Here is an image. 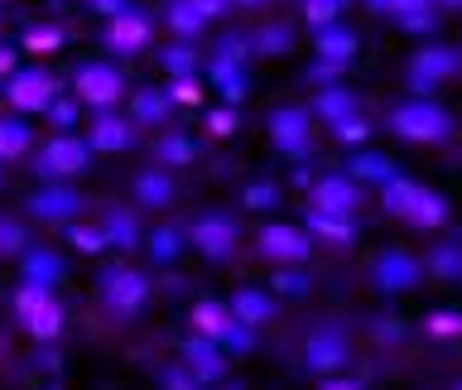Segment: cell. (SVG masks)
Masks as SVG:
<instances>
[{
  "mask_svg": "<svg viewBox=\"0 0 462 390\" xmlns=\"http://www.w3.org/2000/svg\"><path fill=\"white\" fill-rule=\"evenodd\" d=\"M395 130L404 140H443L448 135V116L429 101H410V107L395 111Z\"/></svg>",
  "mask_w": 462,
  "mask_h": 390,
  "instance_id": "1",
  "label": "cell"
},
{
  "mask_svg": "<svg viewBox=\"0 0 462 390\" xmlns=\"http://www.w3.org/2000/svg\"><path fill=\"white\" fill-rule=\"evenodd\" d=\"M121 72L116 68H106V63H87L82 72H78V97L82 101H92V107H111L116 97H121Z\"/></svg>",
  "mask_w": 462,
  "mask_h": 390,
  "instance_id": "2",
  "label": "cell"
},
{
  "mask_svg": "<svg viewBox=\"0 0 462 390\" xmlns=\"http://www.w3.org/2000/svg\"><path fill=\"white\" fill-rule=\"evenodd\" d=\"M106 43H111V49H121V53H140L144 43H150V14H144V10L116 14V20L106 24Z\"/></svg>",
  "mask_w": 462,
  "mask_h": 390,
  "instance_id": "3",
  "label": "cell"
},
{
  "mask_svg": "<svg viewBox=\"0 0 462 390\" xmlns=\"http://www.w3.org/2000/svg\"><path fill=\"white\" fill-rule=\"evenodd\" d=\"M49 92H53V78H49V72H39V68L14 72V78H10V101H14V107H24V111H39L43 101H49Z\"/></svg>",
  "mask_w": 462,
  "mask_h": 390,
  "instance_id": "4",
  "label": "cell"
},
{
  "mask_svg": "<svg viewBox=\"0 0 462 390\" xmlns=\"http://www.w3.org/2000/svg\"><path fill=\"white\" fill-rule=\"evenodd\" d=\"M20 309H24V318H29V328H34L39 338H49V332H58V309H53V299L43 294V289H24Z\"/></svg>",
  "mask_w": 462,
  "mask_h": 390,
  "instance_id": "5",
  "label": "cell"
},
{
  "mask_svg": "<svg viewBox=\"0 0 462 390\" xmlns=\"http://www.w3.org/2000/svg\"><path fill=\"white\" fill-rule=\"evenodd\" d=\"M231 237H236V227H231L226 217H202V222L193 227V241L208 255H226L231 251Z\"/></svg>",
  "mask_w": 462,
  "mask_h": 390,
  "instance_id": "6",
  "label": "cell"
},
{
  "mask_svg": "<svg viewBox=\"0 0 462 390\" xmlns=\"http://www.w3.org/2000/svg\"><path fill=\"white\" fill-rule=\"evenodd\" d=\"M260 251L274 255V260H299V255H309V241H303L294 227H270L265 237H260Z\"/></svg>",
  "mask_w": 462,
  "mask_h": 390,
  "instance_id": "7",
  "label": "cell"
},
{
  "mask_svg": "<svg viewBox=\"0 0 462 390\" xmlns=\"http://www.w3.org/2000/svg\"><path fill=\"white\" fill-rule=\"evenodd\" d=\"M106 299L116 303V309H140L144 303V280L140 274H130V270H121V274H111V284H106Z\"/></svg>",
  "mask_w": 462,
  "mask_h": 390,
  "instance_id": "8",
  "label": "cell"
},
{
  "mask_svg": "<svg viewBox=\"0 0 462 390\" xmlns=\"http://www.w3.org/2000/svg\"><path fill=\"white\" fill-rule=\"evenodd\" d=\"M82 164H87V150L78 140H53L49 150H43V169H49V173H72Z\"/></svg>",
  "mask_w": 462,
  "mask_h": 390,
  "instance_id": "9",
  "label": "cell"
},
{
  "mask_svg": "<svg viewBox=\"0 0 462 390\" xmlns=\"http://www.w3.org/2000/svg\"><path fill=\"white\" fill-rule=\"evenodd\" d=\"M453 68H457V53H453V49H424V53L414 58V78L424 82V87H429L433 78H448Z\"/></svg>",
  "mask_w": 462,
  "mask_h": 390,
  "instance_id": "10",
  "label": "cell"
},
{
  "mask_svg": "<svg viewBox=\"0 0 462 390\" xmlns=\"http://www.w3.org/2000/svg\"><path fill=\"white\" fill-rule=\"evenodd\" d=\"M274 140L284 144V150H309V121H303L299 111H280L274 116Z\"/></svg>",
  "mask_w": 462,
  "mask_h": 390,
  "instance_id": "11",
  "label": "cell"
},
{
  "mask_svg": "<svg viewBox=\"0 0 462 390\" xmlns=\"http://www.w3.org/2000/svg\"><path fill=\"white\" fill-rule=\"evenodd\" d=\"M318 53L332 58V63H342V58H352V53H356V34H352V29H342V24L318 29Z\"/></svg>",
  "mask_w": 462,
  "mask_h": 390,
  "instance_id": "12",
  "label": "cell"
},
{
  "mask_svg": "<svg viewBox=\"0 0 462 390\" xmlns=\"http://www.w3.org/2000/svg\"><path fill=\"white\" fill-rule=\"evenodd\" d=\"M342 357H346V347L332 338V332H323V338H313V342H309V367H313V371L342 367Z\"/></svg>",
  "mask_w": 462,
  "mask_h": 390,
  "instance_id": "13",
  "label": "cell"
},
{
  "mask_svg": "<svg viewBox=\"0 0 462 390\" xmlns=\"http://www.w3.org/2000/svg\"><path fill=\"white\" fill-rule=\"evenodd\" d=\"M356 202V188L346 183V179H328V183H318V208L323 212H346Z\"/></svg>",
  "mask_w": 462,
  "mask_h": 390,
  "instance_id": "14",
  "label": "cell"
},
{
  "mask_svg": "<svg viewBox=\"0 0 462 390\" xmlns=\"http://www.w3.org/2000/svg\"><path fill=\"white\" fill-rule=\"evenodd\" d=\"M164 20H169L173 34H183V39H193L198 29H202V14L188 5V0H169V14H164Z\"/></svg>",
  "mask_w": 462,
  "mask_h": 390,
  "instance_id": "15",
  "label": "cell"
},
{
  "mask_svg": "<svg viewBox=\"0 0 462 390\" xmlns=\"http://www.w3.org/2000/svg\"><path fill=\"white\" fill-rule=\"evenodd\" d=\"M346 10V0H303V20L318 24V29H328V24H337V14Z\"/></svg>",
  "mask_w": 462,
  "mask_h": 390,
  "instance_id": "16",
  "label": "cell"
},
{
  "mask_svg": "<svg viewBox=\"0 0 462 390\" xmlns=\"http://www.w3.org/2000/svg\"><path fill=\"white\" fill-rule=\"evenodd\" d=\"M410 280H414V265H410L404 255H385V260H381V284H390V289H404Z\"/></svg>",
  "mask_w": 462,
  "mask_h": 390,
  "instance_id": "17",
  "label": "cell"
},
{
  "mask_svg": "<svg viewBox=\"0 0 462 390\" xmlns=\"http://www.w3.org/2000/svg\"><path fill=\"white\" fill-rule=\"evenodd\" d=\"M265 313H270V303H265V294H255V289H245V294L236 299V318H241V323H260Z\"/></svg>",
  "mask_w": 462,
  "mask_h": 390,
  "instance_id": "18",
  "label": "cell"
},
{
  "mask_svg": "<svg viewBox=\"0 0 462 390\" xmlns=\"http://www.w3.org/2000/svg\"><path fill=\"white\" fill-rule=\"evenodd\" d=\"M92 140L101 144V150H121V144L130 140V130H125L121 121H97V130H92Z\"/></svg>",
  "mask_w": 462,
  "mask_h": 390,
  "instance_id": "19",
  "label": "cell"
},
{
  "mask_svg": "<svg viewBox=\"0 0 462 390\" xmlns=\"http://www.w3.org/2000/svg\"><path fill=\"white\" fill-rule=\"evenodd\" d=\"M29 144V130L20 121H0V154H20Z\"/></svg>",
  "mask_w": 462,
  "mask_h": 390,
  "instance_id": "20",
  "label": "cell"
},
{
  "mask_svg": "<svg viewBox=\"0 0 462 390\" xmlns=\"http://www.w3.org/2000/svg\"><path fill=\"white\" fill-rule=\"evenodd\" d=\"M34 208H39L43 217H53V222H58V217H68L72 208H78V198H72V193H43Z\"/></svg>",
  "mask_w": 462,
  "mask_h": 390,
  "instance_id": "21",
  "label": "cell"
},
{
  "mask_svg": "<svg viewBox=\"0 0 462 390\" xmlns=\"http://www.w3.org/2000/svg\"><path fill=\"white\" fill-rule=\"evenodd\" d=\"M371 10H381V14H390V20H400V14L429 10V0H371Z\"/></svg>",
  "mask_w": 462,
  "mask_h": 390,
  "instance_id": "22",
  "label": "cell"
},
{
  "mask_svg": "<svg viewBox=\"0 0 462 390\" xmlns=\"http://www.w3.org/2000/svg\"><path fill=\"white\" fill-rule=\"evenodd\" d=\"M395 24H400V29H414V34H429V29H433V10H414V14H400Z\"/></svg>",
  "mask_w": 462,
  "mask_h": 390,
  "instance_id": "23",
  "label": "cell"
},
{
  "mask_svg": "<svg viewBox=\"0 0 462 390\" xmlns=\"http://www.w3.org/2000/svg\"><path fill=\"white\" fill-rule=\"evenodd\" d=\"M140 198L144 202H164L169 198V179H154V173H150V179H140Z\"/></svg>",
  "mask_w": 462,
  "mask_h": 390,
  "instance_id": "24",
  "label": "cell"
},
{
  "mask_svg": "<svg viewBox=\"0 0 462 390\" xmlns=\"http://www.w3.org/2000/svg\"><path fill=\"white\" fill-rule=\"evenodd\" d=\"M328 116H337V121H346V111H352V97H342V92H328L323 101H318Z\"/></svg>",
  "mask_w": 462,
  "mask_h": 390,
  "instance_id": "25",
  "label": "cell"
},
{
  "mask_svg": "<svg viewBox=\"0 0 462 390\" xmlns=\"http://www.w3.org/2000/svg\"><path fill=\"white\" fill-rule=\"evenodd\" d=\"M87 5H92L97 14H106V20H116V14H125V10H135L130 0H87Z\"/></svg>",
  "mask_w": 462,
  "mask_h": 390,
  "instance_id": "26",
  "label": "cell"
},
{
  "mask_svg": "<svg viewBox=\"0 0 462 390\" xmlns=\"http://www.w3.org/2000/svg\"><path fill=\"white\" fill-rule=\"evenodd\" d=\"M188 5H193L202 14V24H208V20H217V14L226 10V0H188Z\"/></svg>",
  "mask_w": 462,
  "mask_h": 390,
  "instance_id": "27",
  "label": "cell"
},
{
  "mask_svg": "<svg viewBox=\"0 0 462 390\" xmlns=\"http://www.w3.org/2000/svg\"><path fill=\"white\" fill-rule=\"evenodd\" d=\"M260 43H265L270 53H284V43H289V29H265V34H260Z\"/></svg>",
  "mask_w": 462,
  "mask_h": 390,
  "instance_id": "28",
  "label": "cell"
},
{
  "mask_svg": "<svg viewBox=\"0 0 462 390\" xmlns=\"http://www.w3.org/2000/svg\"><path fill=\"white\" fill-rule=\"evenodd\" d=\"M164 63H169L173 72H188V68H193V49H173V53L164 58Z\"/></svg>",
  "mask_w": 462,
  "mask_h": 390,
  "instance_id": "29",
  "label": "cell"
},
{
  "mask_svg": "<svg viewBox=\"0 0 462 390\" xmlns=\"http://www.w3.org/2000/svg\"><path fill=\"white\" fill-rule=\"evenodd\" d=\"M159 111H164V97H159V92H144V97H140V116H159Z\"/></svg>",
  "mask_w": 462,
  "mask_h": 390,
  "instance_id": "30",
  "label": "cell"
},
{
  "mask_svg": "<svg viewBox=\"0 0 462 390\" xmlns=\"http://www.w3.org/2000/svg\"><path fill=\"white\" fill-rule=\"evenodd\" d=\"M154 255H173V231H159L154 237Z\"/></svg>",
  "mask_w": 462,
  "mask_h": 390,
  "instance_id": "31",
  "label": "cell"
},
{
  "mask_svg": "<svg viewBox=\"0 0 462 390\" xmlns=\"http://www.w3.org/2000/svg\"><path fill=\"white\" fill-rule=\"evenodd\" d=\"M439 270H448V274L462 270V255H457V251H443V255H439Z\"/></svg>",
  "mask_w": 462,
  "mask_h": 390,
  "instance_id": "32",
  "label": "cell"
},
{
  "mask_svg": "<svg viewBox=\"0 0 462 390\" xmlns=\"http://www.w3.org/2000/svg\"><path fill=\"white\" fill-rule=\"evenodd\" d=\"M53 39H58V29H43V34H29V49H49Z\"/></svg>",
  "mask_w": 462,
  "mask_h": 390,
  "instance_id": "33",
  "label": "cell"
},
{
  "mask_svg": "<svg viewBox=\"0 0 462 390\" xmlns=\"http://www.w3.org/2000/svg\"><path fill=\"white\" fill-rule=\"evenodd\" d=\"M251 202H255V208H265V202H274V188H251Z\"/></svg>",
  "mask_w": 462,
  "mask_h": 390,
  "instance_id": "34",
  "label": "cell"
},
{
  "mask_svg": "<svg viewBox=\"0 0 462 390\" xmlns=\"http://www.w3.org/2000/svg\"><path fill=\"white\" fill-rule=\"evenodd\" d=\"M164 154H169V159H183V154H188V144H183V140H169V144H164Z\"/></svg>",
  "mask_w": 462,
  "mask_h": 390,
  "instance_id": "35",
  "label": "cell"
},
{
  "mask_svg": "<svg viewBox=\"0 0 462 390\" xmlns=\"http://www.w3.org/2000/svg\"><path fill=\"white\" fill-rule=\"evenodd\" d=\"M10 68H14V58H10L5 49H0V72H10Z\"/></svg>",
  "mask_w": 462,
  "mask_h": 390,
  "instance_id": "36",
  "label": "cell"
},
{
  "mask_svg": "<svg viewBox=\"0 0 462 390\" xmlns=\"http://www.w3.org/2000/svg\"><path fill=\"white\" fill-rule=\"evenodd\" d=\"M226 5H245V10H255V5H265V0H226Z\"/></svg>",
  "mask_w": 462,
  "mask_h": 390,
  "instance_id": "37",
  "label": "cell"
},
{
  "mask_svg": "<svg viewBox=\"0 0 462 390\" xmlns=\"http://www.w3.org/2000/svg\"><path fill=\"white\" fill-rule=\"evenodd\" d=\"M439 5H448V10H462V0H439Z\"/></svg>",
  "mask_w": 462,
  "mask_h": 390,
  "instance_id": "38",
  "label": "cell"
},
{
  "mask_svg": "<svg viewBox=\"0 0 462 390\" xmlns=\"http://www.w3.org/2000/svg\"><path fill=\"white\" fill-rule=\"evenodd\" d=\"M332 390H342V385H332Z\"/></svg>",
  "mask_w": 462,
  "mask_h": 390,
  "instance_id": "39",
  "label": "cell"
}]
</instances>
